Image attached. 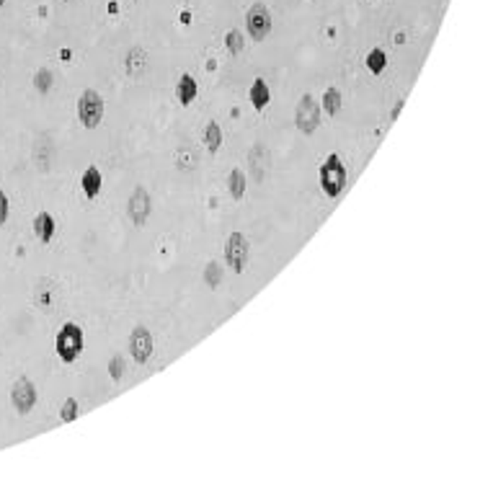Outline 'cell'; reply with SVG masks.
I'll use <instances>...</instances> for the list:
<instances>
[{"label": "cell", "instance_id": "1", "mask_svg": "<svg viewBox=\"0 0 493 493\" xmlns=\"http://www.w3.org/2000/svg\"><path fill=\"white\" fill-rule=\"evenodd\" d=\"M83 349H86V334H83V328H80L78 323H65V326L57 331V338H55L57 357L63 359L65 364H72V362L83 354Z\"/></svg>", "mask_w": 493, "mask_h": 493}, {"label": "cell", "instance_id": "2", "mask_svg": "<svg viewBox=\"0 0 493 493\" xmlns=\"http://www.w3.org/2000/svg\"><path fill=\"white\" fill-rule=\"evenodd\" d=\"M318 181H320V189L326 197H338L346 186V166H343V160L338 152H331L326 160H323V166H320V173H318Z\"/></svg>", "mask_w": 493, "mask_h": 493}, {"label": "cell", "instance_id": "3", "mask_svg": "<svg viewBox=\"0 0 493 493\" xmlns=\"http://www.w3.org/2000/svg\"><path fill=\"white\" fill-rule=\"evenodd\" d=\"M106 104L101 93H96L93 88H86L83 93L78 96V119L86 129H96L104 119Z\"/></svg>", "mask_w": 493, "mask_h": 493}, {"label": "cell", "instance_id": "4", "mask_svg": "<svg viewBox=\"0 0 493 493\" xmlns=\"http://www.w3.org/2000/svg\"><path fill=\"white\" fill-rule=\"evenodd\" d=\"M320 114H323V109L315 101V96L303 93L297 106H294V127L300 129L303 135H313L320 127Z\"/></svg>", "mask_w": 493, "mask_h": 493}, {"label": "cell", "instance_id": "5", "mask_svg": "<svg viewBox=\"0 0 493 493\" xmlns=\"http://www.w3.org/2000/svg\"><path fill=\"white\" fill-rule=\"evenodd\" d=\"M223 254H225V263L230 266V271L243 274L248 261H251V243H248V238L243 232H230L228 240H225Z\"/></svg>", "mask_w": 493, "mask_h": 493}, {"label": "cell", "instance_id": "6", "mask_svg": "<svg viewBox=\"0 0 493 493\" xmlns=\"http://www.w3.org/2000/svg\"><path fill=\"white\" fill-rule=\"evenodd\" d=\"M37 388H34V382L29 380V377H18L16 382H13V388H11V406L16 408V414L26 416L32 414L34 406H37Z\"/></svg>", "mask_w": 493, "mask_h": 493}, {"label": "cell", "instance_id": "7", "mask_svg": "<svg viewBox=\"0 0 493 493\" xmlns=\"http://www.w3.org/2000/svg\"><path fill=\"white\" fill-rule=\"evenodd\" d=\"M155 351V341L147 326H135L129 334V357L135 359V364H147V359Z\"/></svg>", "mask_w": 493, "mask_h": 493}, {"label": "cell", "instance_id": "8", "mask_svg": "<svg viewBox=\"0 0 493 493\" xmlns=\"http://www.w3.org/2000/svg\"><path fill=\"white\" fill-rule=\"evenodd\" d=\"M246 29L254 41H263L271 32V13L263 3H254L246 13Z\"/></svg>", "mask_w": 493, "mask_h": 493}, {"label": "cell", "instance_id": "9", "mask_svg": "<svg viewBox=\"0 0 493 493\" xmlns=\"http://www.w3.org/2000/svg\"><path fill=\"white\" fill-rule=\"evenodd\" d=\"M152 212V199H150V191L145 189V186H135L132 194H129L127 199V215L129 220L135 225H145L147 223V217Z\"/></svg>", "mask_w": 493, "mask_h": 493}, {"label": "cell", "instance_id": "10", "mask_svg": "<svg viewBox=\"0 0 493 493\" xmlns=\"http://www.w3.org/2000/svg\"><path fill=\"white\" fill-rule=\"evenodd\" d=\"M34 235H37V240L39 243H52V238H55V230H57V225H55V217L49 215V212H37V217H34Z\"/></svg>", "mask_w": 493, "mask_h": 493}, {"label": "cell", "instance_id": "11", "mask_svg": "<svg viewBox=\"0 0 493 493\" xmlns=\"http://www.w3.org/2000/svg\"><path fill=\"white\" fill-rule=\"evenodd\" d=\"M197 96H199L197 78L189 75V72H183L181 78H178V86H176V98H178V104H181V106L194 104V101H197Z\"/></svg>", "mask_w": 493, "mask_h": 493}, {"label": "cell", "instance_id": "12", "mask_svg": "<svg viewBox=\"0 0 493 493\" xmlns=\"http://www.w3.org/2000/svg\"><path fill=\"white\" fill-rule=\"evenodd\" d=\"M101 186H104V176H101V171H98L96 166H88L83 178H80V189H83V194H86V199H96L98 191H101Z\"/></svg>", "mask_w": 493, "mask_h": 493}, {"label": "cell", "instance_id": "13", "mask_svg": "<svg viewBox=\"0 0 493 493\" xmlns=\"http://www.w3.org/2000/svg\"><path fill=\"white\" fill-rule=\"evenodd\" d=\"M248 98H251V106H254L256 112H263L266 106H269L271 101V88L269 83L258 75V78L254 80V86H251V93H248Z\"/></svg>", "mask_w": 493, "mask_h": 493}, {"label": "cell", "instance_id": "14", "mask_svg": "<svg viewBox=\"0 0 493 493\" xmlns=\"http://www.w3.org/2000/svg\"><path fill=\"white\" fill-rule=\"evenodd\" d=\"M343 106V98H341V91L336 86L326 88V93H323V104H320V109L326 114H331V117H336V114L341 112Z\"/></svg>", "mask_w": 493, "mask_h": 493}, {"label": "cell", "instance_id": "15", "mask_svg": "<svg viewBox=\"0 0 493 493\" xmlns=\"http://www.w3.org/2000/svg\"><path fill=\"white\" fill-rule=\"evenodd\" d=\"M204 147H207L209 152H217L220 150V145H223V129H220V124L217 121H207V127H204Z\"/></svg>", "mask_w": 493, "mask_h": 493}, {"label": "cell", "instance_id": "16", "mask_svg": "<svg viewBox=\"0 0 493 493\" xmlns=\"http://www.w3.org/2000/svg\"><path fill=\"white\" fill-rule=\"evenodd\" d=\"M145 65H147V55H145L143 49H140V47H132V49H129L127 60H124V67H127L129 75H140Z\"/></svg>", "mask_w": 493, "mask_h": 493}, {"label": "cell", "instance_id": "17", "mask_svg": "<svg viewBox=\"0 0 493 493\" xmlns=\"http://www.w3.org/2000/svg\"><path fill=\"white\" fill-rule=\"evenodd\" d=\"M228 189H230L232 199H243V194H246V173H243L240 168L230 171V176H228Z\"/></svg>", "mask_w": 493, "mask_h": 493}, {"label": "cell", "instance_id": "18", "mask_svg": "<svg viewBox=\"0 0 493 493\" xmlns=\"http://www.w3.org/2000/svg\"><path fill=\"white\" fill-rule=\"evenodd\" d=\"M52 83H55V75L49 67H39V70L34 72V88H37V93H49L52 91Z\"/></svg>", "mask_w": 493, "mask_h": 493}, {"label": "cell", "instance_id": "19", "mask_svg": "<svg viewBox=\"0 0 493 493\" xmlns=\"http://www.w3.org/2000/svg\"><path fill=\"white\" fill-rule=\"evenodd\" d=\"M364 65H367V70L372 72V75H380V72L385 70V65H388V55H385L382 49H372V52L367 55Z\"/></svg>", "mask_w": 493, "mask_h": 493}, {"label": "cell", "instance_id": "20", "mask_svg": "<svg viewBox=\"0 0 493 493\" xmlns=\"http://www.w3.org/2000/svg\"><path fill=\"white\" fill-rule=\"evenodd\" d=\"M246 47V39H243V34L238 29H230V32L225 34V49L230 52V55H240Z\"/></svg>", "mask_w": 493, "mask_h": 493}, {"label": "cell", "instance_id": "21", "mask_svg": "<svg viewBox=\"0 0 493 493\" xmlns=\"http://www.w3.org/2000/svg\"><path fill=\"white\" fill-rule=\"evenodd\" d=\"M204 282H207L212 289L220 287V282H223V266L217 261H209L207 266H204Z\"/></svg>", "mask_w": 493, "mask_h": 493}, {"label": "cell", "instance_id": "22", "mask_svg": "<svg viewBox=\"0 0 493 493\" xmlns=\"http://www.w3.org/2000/svg\"><path fill=\"white\" fill-rule=\"evenodd\" d=\"M78 411H80V408H78V400H75V398H67V400L63 403V408H60V419L70 423V421H75V419H78Z\"/></svg>", "mask_w": 493, "mask_h": 493}, {"label": "cell", "instance_id": "23", "mask_svg": "<svg viewBox=\"0 0 493 493\" xmlns=\"http://www.w3.org/2000/svg\"><path fill=\"white\" fill-rule=\"evenodd\" d=\"M109 374H112L114 382L121 380V374H124V357H119V354H114L112 359H109Z\"/></svg>", "mask_w": 493, "mask_h": 493}, {"label": "cell", "instance_id": "24", "mask_svg": "<svg viewBox=\"0 0 493 493\" xmlns=\"http://www.w3.org/2000/svg\"><path fill=\"white\" fill-rule=\"evenodd\" d=\"M8 215H11V202H8V194L0 189V228L8 223Z\"/></svg>", "mask_w": 493, "mask_h": 493}, {"label": "cell", "instance_id": "25", "mask_svg": "<svg viewBox=\"0 0 493 493\" xmlns=\"http://www.w3.org/2000/svg\"><path fill=\"white\" fill-rule=\"evenodd\" d=\"M3 3H6V0H0V8H3Z\"/></svg>", "mask_w": 493, "mask_h": 493}]
</instances>
